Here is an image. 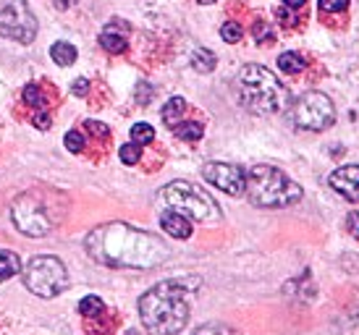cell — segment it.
Wrapping results in <instances>:
<instances>
[{
    "label": "cell",
    "instance_id": "6da1fadb",
    "mask_svg": "<svg viewBox=\"0 0 359 335\" xmlns=\"http://www.w3.org/2000/svg\"><path fill=\"white\" fill-rule=\"evenodd\" d=\"M87 252L100 265L131 267V270L158 267L170 254L163 238L126 223H108V226L95 228L87 236Z\"/></svg>",
    "mask_w": 359,
    "mask_h": 335
},
{
    "label": "cell",
    "instance_id": "7a4b0ae2",
    "mask_svg": "<svg viewBox=\"0 0 359 335\" xmlns=\"http://www.w3.org/2000/svg\"><path fill=\"white\" fill-rule=\"evenodd\" d=\"M142 325L152 335H176L189 322L184 280H163L140 299Z\"/></svg>",
    "mask_w": 359,
    "mask_h": 335
},
{
    "label": "cell",
    "instance_id": "3957f363",
    "mask_svg": "<svg viewBox=\"0 0 359 335\" xmlns=\"http://www.w3.org/2000/svg\"><path fill=\"white\" fill-rule=\"evenodd\" d=\"M236 95H239L241 105L250 113H255V116L278 113L286 105V100H289V92L278 81V76L265 69V66H257V63H250V66H244L239 71Z\"/></svg>",
    "mask_w": 359,
    "mask_h": 335
},
{
    "label": "cell",
    "instance_id": "277c9868",
    "mask_svg": "<svg viewBox=\"0 0 359 335\" xmlns=\"http://www.w3.org/2000/svg\"><path fill=\"white\" fill-rule=\"evenodd\" d=\"M244 194L250 197L255 207L276 210V207H291L302 199V186L297 181H291L283 170L273 165H255L247 173V189Z\"/></svg>",
    "mask_w": 359,
    "mask_h": 335
},
{
    "label": "cell",
    "instance_id": "5b68a950",
    "mask_svg": "<svg viewBox=\"0 0 359 335\" xmlns=\"http://www.w3.org/2000/svg\"><path fill=\"white\" fill-rule=\"evenodd\" d=\"M163 202L168 205L170 210H176L181 215L194 217V220H218L220 207L215 205V199L210 197L205 189L194 186L189 181H173L163 189Z\"/></svg>",
    "mask_w": 359,
    "mask_h": 335
},
{
    "label": "cell",
    "instance_id": "8992f818",
    "mask_svg": "<svg viewBox=\"0 0 359 335\" xmlns=\"http://www.w3.org/2000/svg\"><path fill=\"white\" fill-rule=\"evenodd\" d=\"M24 283L40 299H53V296L63 294L69 288V273H66V265L58 257H32L24 267Z\"/></svg>",
    "mask_w": 359,
    "mask_h": 335
},
{
    "label": "cell",
    "instance_id": "52a82bcc",
    "mask_svg": "<svg viewBox=\"0 0 359 335\" xmlns=\"http://www.w3.org/2000/svg\"><path fill=\"white\" fill-rule=\"evenodd\" d=\"M289 116H291V123L304 128V131H323V128L333 126L336 108H333L328 95L312 89V92H304V95H299V97L294 100Z\"/></svg>",
    "mask_w": 359,
    "mask_h": 335
},
{
    "label": "cell",
    "instance_id": "ba28073f",
    "mask_svg": "<svg viewBox=\"0 0 359 335\" xmlns=\"http://www.w3.org/2000/svg\"><path fill=\"white\" fill-rule=\"evenodd\" d=\"M11 217H13V226L19 228L24 236H48L55 226V220L50 217L45 202H42L37 194H21L16 202H13V210H11Z\"/></svg>",
    "mask_w": 359,
    "mask_h": 335
},
{
    "label": "cell",
    "instance_id": "9c48e42d",
    "mask_svg": "<svg viewBox=\"0 0 359 335\" xmlns=\"http://www.w3.org/2000/svg\"><path fill=\"white\" fill-rule=\"evenodd\" d=\"M0 34L21 45H29L37 37V16L32 13L27 0H13L0 8Z\"/></svg>",
    "mask_w": 359,
    "mask_h": 335
},
{
    "label": "cell",
    "instance_id": "30bf717a",
    "mask_svg": "<svg viewBox=\"0 0 359 335\" xmlns=\"http://www.w3.org/2000/svg\"><path fill=\"white\" fill-rule=\"evenodd\" d=\"M202 176L208 184L215 189L226 191L231 197H241L247 189V173L239 165H229V163H208L202 168Z\"/></svg>",
    "mask_w": 359,
    "mask_h": 335
},
{
    "label": "cell",
    "instance_id": "8fae6325",
    "mask_svg": "<svg viewBox=\"0 0 359 335\" xmlns=\"http://www.w3.org/2000/svg\"><path fill=\"white\" fill-rule=\"evenodd\" d=\"M330 189L349 202H359V165L336 168L328 178Z\"/></svg>",
    "mask_w": 359,
    "mask_h": 335
},
{
    "label": "cell",
    "instance_id": "7c38bea8",
    "mask_svg": "<svg viewBox=\"0 0 359 335\" xmlns=\"http://www.w3.org/2000/svg\"><path fill=\"white\" fill-rule=\"evenodd\" d=\"M160 226H163V231L173 238H189L191 236L189 217L176 212V210H165V212L160 215Z\"/></svg>",
    "mask_w": 359,
    "mask_h": 335
},
{
    "label": "cell",
    "instance_id": "4fadbf2b",
    "mask_svg": "<svg viewBox=\"0 0 359 335\" xmlns=\"http://www.w3.org/2000/svg\"><path fill=\"white\" fill-rule=\"evenodd\" d=\"M184 113H187V102H184V97H170L168 102H165V108H163V123L173 128L176 123H181Z\"/></svg>",
    "mask_w": 359,
    "mask_h": 335
},
{
    "label": "cell",
    "instance_id": "5bb4252c",
    "mask_svg": "<svg viewBox=\"0 0 359 335\" xmlns=\"http://www.w3.org/2000/svg\"><path fill=\"white\" fill-rule=\"evenodd\" d=\"M16 273H21V259L16 252H8V249H0V283L13 278Z\"/></svg>",
    "mask_w": 359,
    "mask_h": 335
},
{
    "label": "cell",
    "instance_id": "9a60e30c",
    "mask_svg": "<svg viewBox=\"0 0 359 335\" xmlns=\"http://www.w3.org/2000/svg\"><path fill=\"white\" fill-rule=\"evenodd\" d=\"M50 58L58 63V66H71L76 60V48L69 45V42H55L50 48Z\"/></svg>",
    "mask_w": 359,
    "mask_h": 335
},
{
    "label": "cell",
    "instance_id": "2e32d148",
    "mask_svg": "<svg viewBox=\"0 0 359 335\" xmlns=\"http://www.w3.org/2000/svg\"><path fill=\"white\" fill-rule=\"evenodd\" d=\"M191 66H194V71H200V74H210V71L215 69V55L208 48H197L191 53Z\"/></svg>",
    "mask_w": 359,
    "mask_h": 335
},
{
    "label": "cell",
    "instance_id": "e0dca14e",
    "mask_svg": "<svg viewBox=\"0 0 359 335\" xmlns=\"http://www.w3.org/2000/svg\"><path fill=\"white\" fill-rule=\"evenodd\" d=\"M173 134L179 139H184V142H200L202 134H205V128H202V123H194V121H189V123H176L173 126Z\"/></svg>",
    "mask_w": 359,
    "mask_h": 335
},
{
    "label": "cell",
    "instance_id": "ac0fdd59",
    "mask_svg": "<svg viewBox=\"0 0 359 335\" xmlns=\"http://www.w3.org/2000/svg\"><path fill=\"white\" fill-rule=\"evenodd\" d=\"M304 58H302L299 53H280L278 55V69L283 71V74H299V71H304Z\"/></svg>",
    "mask_w": 359,
    "mask_h": 335
},
{
    "label": "cell",
    "instance_id": "d6986e66",
    "mask_svg": "<svg viewBox=\"0 0 359 335\" xmlns=\"http://www.w3.org/2000/svg\"><path fill=\"white\" fill-rule=\"evenodd\" d=\"M100 45L108 50V53H123V50H126V37L116 34V32L108 27V29L100 34Z\"/></svg>",
    "mask_w": 359,
    "mask_h": 335
},
{
    "label": "cell",
    "instance_id": "ffe728a7",
    "mask_svg": "<svg viewBox=\"0 0 359 335\" xmlns=\"http://www.w3.org/2000/svg\"><path fill=\"white\" fill-rule=\"evenodd\" d=\"M102 309H105V304H102L97 296H84L79 301V315L84 317H100Z\"/></svg>",
    "mask_w": 359,
    "mask_h": 335
},
{
    "label": "cell",
    "instance_id": "44dd1931",
    "mask_svg": "<svg viewBox=\"0 0 359 335\" xmlns=\"http://www.w3.org/2000/svg\"><path fill=\"white\" fill-rule=\"evenodd\" d=\"M131 139H134V144H150L152 139H155V128L150 123H137V126H131Z\"/></svg>",
    "mask_w": 359,
    "mask_h": 335
},
{
    "label": "cell",
    "instance_id": "7402d4cb",
    "mask_svg": "<svg viewBox=\"0 0 359 335\" xmlns=\"http://www.w3.org/2000/svg\"><path fill=\"white\" fill-rule=\"evenodd\" d=\"M24 102L37 110H45V97H42V92L37 84H29V87L24 89Z\"/></svg>",
    "mask_w": 359,
    "mask_h": 335
},
{
    "label": "cell",
    "instance_id": "603a6c76",
    "mask_svg": "<svg viewBox=\"0 0 359 335\" xmlns=\"http://www.w3.org/2000/svg\"><path fill=\"white\" fill-rule=\"evenodd\" d=\"M118 155H121V163H126V165H137L140 158H142V147L131 142V144H123V147H121Z\"/></svg>",
    "mask_w": 359,
    "mask_h": 335
},
{
    "label": "cell",
    "instance_id": "cb8c5ba5",
    "mask_svg": "<svg viewBox=\"0 0 359 335\" xmlns=\"http://www.w3.org/2000/svg\"><path fill=\"white\" fill-rule=\"evenodd\" d=\"M241 34H244L241 27L239 24H233V21H229V24H223V27H220V37H223L226 42H239Z\"/></svg>",
    "mask_w": 359,
    "mask_h": 335
},
{
    "label": "cell",
    "instance_id": "d4e9b609",
    "mask_svg": "<svg viewBox=\"0 0 359 335\" xmlns=\"http://www.w3.org/2000/svg\"><path fill=\"white\" fill-rule=\"evenodd\" d=\"M194 335H239V333H233L231 327L218 325V322H210V325H202Z\"/></svg>",
    "mask_w": 359,
    "mask_h": 335
},
{
    "label": "cell",
    "instance_id": "484cf974",
    "mask_svg": "<svg viewBox=\"0 0 359 335\" xmlns=\"http://www.w3.org/2000/svg\"><path fill=\"white\" fill-rule=\"evenodd\" d=\"M66 149L69 152H81L84 149V134L81 131H69L66 134Z\"/></svg>",
    "mask_w": 359,
    "mask_h": 335
},
{
    "label": "cell",
    "instance_id": "4316f807",
    "mask_svg": "<svg viewBox=\"0 0 359 335\" xmlns=\"http://www.w3.org/2000/svg\"><path fill=\"white\" fill-rule=\"evenodd\" d=\"M349 0H320V8L328 11V13H336V11H346Z\"/></svg>",
    "mask_w": 359,
    "mask_h": 335
},
{
    "label": "cell",
    "instance_id": "83f0119b",
    "mask_svg": "<svg viewBox=\"0 0 359 335\" xmlns=\"http://www.w3.org/2000/svg\"><path fill=\"white\" fill-rule=\"evenodd\" d=\"M346 228H349V233L359 241V212H349L346 217Z\"/></svg>",
    "mask_w": 359,
    "mask_h": 335
},
{
    "label": "cell",
    "instance_id": "f1b7e54d",
    "mask_svg": "<svg viewBox=\"0 0 359 335\" xmlns=\"http://www.w3.org/2000/svg\"><path fill=\"white\" fill-rule=\"evenodd\" d=\"M255 40H273V32L268 29V24H255Z\"/></svg>",
    "mask_w": 359,
    "mask_h": 335
},
{
    "label": "cell",
    "instance_id": "f546056e",
    "mask_svg": "<svg viewBox=\"0 0 359 335\" xmlns=\"http://www.w3.org/2000/svg\"><path fill=\"white\" fill-rule=\"evenodd\" d=\"M87 89H90V81H87V79H76V81H74V87H71V92H74L76 97H84V95H87Z\"/></svg>",
    "mask_w": 359,
    "mask_h": 335
},
{
    "label": "cell",
    "instance_id": "4dcf8cb0",
    "mask_svg": "<svg viewBox=\"0 0 359 335\" xmlns=\"http://www.w3.org/2000/svg\"><path fill=\"white\" fill-rule=\"evenodd\" d=\"M84 126L90 128L92 134H97V137H108V128L102 126V123H97V121H87V123H84Z\"/></svg>",
    "mask_w": 359,
    "mask_h": 335
},
{
    "label": "cell",
    "instance_id": "1f68e13d",
    "mask_svg": "<svg viewBox=\"0 0 359 335\" xmlns=\"http://www.w3.org/2000/svg\"><path fill=\"white\" fill-rule=\"evenodd\" d=\"M150 95H152L150 87H147V84H142V87H140V95H137V97H140V102H142V105H144V102L150 100Z\"/></svg>",
    "mask_w": 359,
    "mask_h": 335
},
{
    "label": "cell",
    "instance_id": "d6a6232c",
    "mask_svg": "<svg viewBox=\"0 0 359 335\" xmlns=\"http://www.w3.org/2000/svg\"><path fill=\"white\" fill-rule=\"evenodd\" d=\"M304 3H307V0H283V6H286L289 11H299Z\"/></svg>",
    "mask_w": 359,
    "mask_h": 335
},
{
    "label": "cell",
    "instance_id": "836d02e7",
    "mask_svg": "<svg viewBox=\"0 0 359 335\" xmlns=\"http://www.w3.org/2000/svg\"><path fill=\"white\" fill-rule=\"evenodd\" d=\"M55 3V8H69V3H74V0H53Z\"/></svg>",
    "mask_w": 359,
    "mask_h": 335
},
{
    "label": "cell",
    "instance_id": "e575fe53",
    "mask_svg": "<svg viewBox=\"0 0 359 335\" xmlns=\"http://www.w3.org/2000/svg\"><path fill=\"white\" fill-rule=\"evenodd\" d=\"M200 6H210V3H215V0H197Z\"/></svg>",
    "mask_w": 359,
    "mask_h": 335
}]
</instances>
